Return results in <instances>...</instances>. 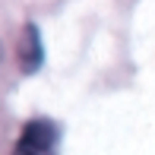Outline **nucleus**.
Here are the masks:
<instances>
[{"label": "nucleus", "mask_w": 155, "mask_h": 155, "mask_svg": "<svg viewBox=\"0 0 155 155\" xmlns=\"http://www.w3.org/2000/svg\"><path fill=\"white\" fill-rule=\"evenodd\" d=\"M51 149H54V130L38 120V124H32L29 130H25L16 155H51Z\"/></svg>", "instance_id": "f257e3e1"}, {"label": "nucleus", "mask_w": 155, "mask_h": 155, "mask_svg": "<svg viewBox=\"0 0 155 155\" xmlns=\"http://www.w3.org/2000/svg\"><path fill=\"white\" fill-rule=\"evenodd\" d=\"M41 63V35L35 25H25V35H22V67L25 73H35Z\"/></svg>", "instance_id": "f03ea898"}]
</instances>
